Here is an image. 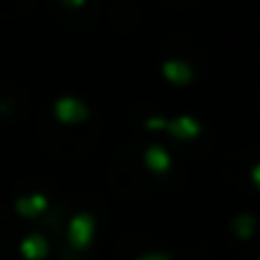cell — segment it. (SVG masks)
<instances>
[{"mask_svg":"<svg viewBox=\"0 0 260 260\" xmlns=\"http://www.w3.org/2000/svg\"><path fill=\"white\" fill-rule=\"evenodd\" d=\"M69 3H82V0H69Z\"/></svg>","mask_w":260,"mask_h":260,"instance_id":"obj_1","label":"cell"}]
</instances>
